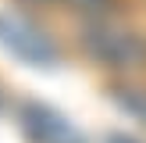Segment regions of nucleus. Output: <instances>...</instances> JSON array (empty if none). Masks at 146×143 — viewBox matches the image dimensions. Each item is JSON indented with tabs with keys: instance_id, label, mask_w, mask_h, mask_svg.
Masks as SVG:
<instances>
[{
	"instance_id": "nucleus-2",
	"label": "nucleus",
	"mask_w": 146,
	"mask_h": 143,
	"mask_svg": "<svg viewBox=\"0 0 146 143\" xmlns=\"http://www.w3.org/2000/svg\"><path fill=\"white\" fill-rule=\"evenodd\" d=\"M0 47L14 61L29 64V68H54L61 61V50H57L54 36L39 21L25 18L18 11H4L0 14Z\"/></svg>"
},
{
	"instance_id": "nucleus-6",
	"label": "nucleus",
	"mask_w": 146,
	"mask_h": 143,
	"mask_svg": "<svg viewBox=\"0 0 146 143\" xmlns=\"http://www.w3.org/2000/svg\"><path fill=\"white\" fill-rule=\"evenodd\" d=\"M107 143H139V140H135V136H125V132H111Z\"/></svg>"
},
{
	"instance_id": "nucleus-1",
	"label": "nucleus",
	"mask_w": 146,
	"mask_h": 143,
	"mask_svg": "<svg viewBox=\"0 0 146 143\" xmlns=\"http://www.w3.org/2000/svg\"><path fill=\"white\" fill-rule=\"evenodd\" d=\"M82 50L96 64L118 68V72L143 68L146 64V39L135 29H125V25L107 21V18H96V21H89L82 29Z\"/></svg>"
},
{
	"instance_id": "nucleus-3",
	"label": "nucleus",
	"mask_w": 146,
	"mask_h": 143,
	"mask_svg": "<svg viewBox=\"0 0 146 143\" xmlns=\"http://www.w3.org/2000/svg\"><path fill=\"white\" fill-rule=\"evenodd\" d=\"M18 125L29 143H89L68 114H61L43 100H25L18 107Z\"/></svg>"
},
{
	"instance_id": "nucleus-4",
	"label": "nucleus",
	"mask_w": 146,
	"mask_h": 143,
	"mask_svg": "<svg viewBox=\"0 0 146 143\" xmlns=\"http://www.w3.org/2000/svg\"><path fill=\"white\" fill-rule=\"evenodd\" d=\"M114 104L125 107L132 118H139L146 125V90H135V86H114Z\"/></svg>"
},
{
	"instance_id": "nucleus-7",
	"label": "nucleus",
	"mask_w": 146,
	"mask_h": 143,
	"mask_svg": "<svg viewBox=\"0 0 146 143\" xmlns=\"http://www.w3.org/2000/svg\"><path fill=\"white\" fill-rule=\"evenodd\" d=\"M36 4H39V0H36Z\"/></svg>"
},
{
	"instance_id": "nucleus-5",
	"label": "nucleus",
	"mask_w": 146,
	"mask_h": 143,
	"mask_svg": "<svg viewBox=\"0 0 146 143\" xmlns=\"http://www.w3.org/2000/svg\"><path fill=\"white\" fill-rule=\"evenodd\" d=\"M78 11H107L111 7V0H75Z\"/></svg>"
}]
</instances>
